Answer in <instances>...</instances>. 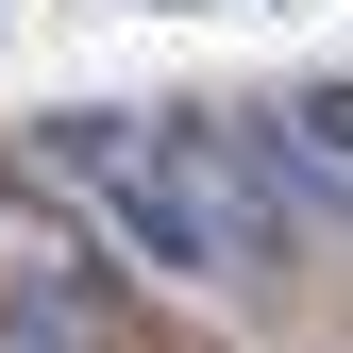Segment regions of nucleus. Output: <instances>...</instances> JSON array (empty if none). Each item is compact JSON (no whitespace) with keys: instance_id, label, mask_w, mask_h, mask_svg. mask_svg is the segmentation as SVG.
Returning a JSON list of instances; mask_svg holds the SVG:
<instances>
[{"instance_id":"f257e3e1","label":"nucleus","mask_w":353,"mask_h":353,"mask_svg":"<svg viewBox=\"0 0 353 353\" xmlns=\"http://www.w3.org/2000/svg\"><path fill=\"white\" fill-rule=\"evenodd\" d=\"M17 168H34V185H84V202H101V236L135 252V270H168V286L252 270L185 118H34V152H17Z\"/></svg>"},{"instance_id":"f03ea898","label":"nucleus","mask_w":353,"mask_h":353,"mask_svg":"<svg viewBox=\"0 0 353 353\" xmlns=\"http://www.w3.org/2000/svg\"><path fill=\"white\" fill-rule=\"evenodd\" d=\"M0 336L17 353H118V270L84 252V219L34 185H0Z\"/></svg>"},{"instance_id":"7ed1b4c3","label":"nucleus","mask_w":353,"mask_h":353,"mask_svg":"<svg viewBox=\"0 0 353 353\" xmlns=\"http://www.w3.org/2000/svg\"><path fill=\"white\" fill-rule=\"evenodd\" d=\"M202 168H219V219H236V252H270V236H320V219H353V185L320 152L286 135V118H185Z\"/></svg>"},{"instance_id":"20e7f679","label":"nucleus","mask_w":353,"mask_h":353,"mask_svg":"<svg viewBox=\"0 0 353 353\" xmlns=\"http://www.w3.org/2000/svg\"><path fill=\"white\" fill-rule=\"evenodd\" d=\"M286 135H303V152L336 168V152H353V84H303V101H286Z\"/></svg>"},{"instance_id":"39448f33","label":"nucleus","mask_w":353,"mask_h":353,"mask_svg":"<svg viewBox=\"0 0 353 353\" xmlns=\"http://www.w3.org/2000/svg\"><path fill=\"white\" fill-rule=\"evenodd\" d=\"M0 353H17V336H0Z\"/></svg>"}]
</instances>
